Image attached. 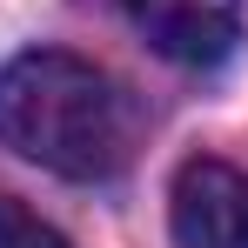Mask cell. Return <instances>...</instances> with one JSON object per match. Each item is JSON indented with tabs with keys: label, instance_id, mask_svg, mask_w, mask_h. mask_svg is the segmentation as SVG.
Instances as JSON below:
<instances>
[{
	"label": "cell",
	"instance_id": "6da1fadb",
	"mask_svg": "<svg viewBox=\"0 0 248 248\" xmlns=\"http://www.w3.org/2000/svg\"><path fill=\"white\" fill-rule=\"evenodd\" d=\"M0 141L61 181H114L141 148V108L94 61L34 47L0 74Z\"/></svg>",
	"mask_w": 248,
	"mask_h": 248
},
{
	"label": "cell",
	"instance_id": "7a4b0ae2",
	"mask_svg": "<svg viewBox=\"0 0 248 248\" xmlns=\"http://www.w3.org/2000/svg\"><path fill=\"white\" fill-rule=\"evenodd\" d=\"M114 7L174 67H221L242 41V0H114Z\"/></svg>",
	"mask_w": 248,
	"mask_h": 248
},
{
	"label": "cell",
	"instance_id": "3957f363",
	"mask_svg": "<svg viewBox=\"0 0 248 248\" xmlns=\"http://www.w3.org/2000/svg\"><path fill=\"white\" fill-rule=\"evenodd\" d=\"M174 248H248V174L228 161H188L168 195Z\"/></svg>",
	"mask_w": 248,
	"mask_h": 248
},
{
	"label": "cell",
	"instance_id": "277c9868",
	"mask_svg": "<svg viewBox=\"0 0 248 248\" xmlns=\"http://www.w3.org/2000/svg\"><path fill=\"white\" fill-rule=\"evenodd\" d=\"M0 248H67V242L47 228L41 215H27L20 202H7V195H0Z\"/></svg>",
	"mask_w": 248,
	"mask_h": 248
}]
</instances>
